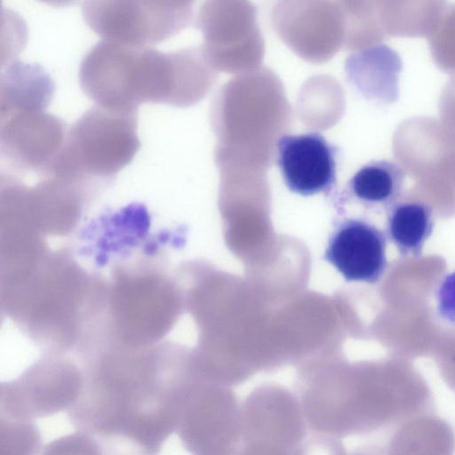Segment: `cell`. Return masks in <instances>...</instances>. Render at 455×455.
<instances>
[{"mask_svg":"<svg viewBox=\"0 0 455 455\" xmlns=\"http://www.w3.org/2000/svg\"><path fill=\"white\" fill-rule=\"evenodd\" d=\"M83 376L68 414L104 455H158L197 387L163 354H108Z\"/></svg>","mask_w":455,"mask_h":455,"instance_id":"6da1fadb","label":"cell"},{"mask_svg":"<svg viewBox=\"0 0 455 455\" xmlns=\"http://www.w3.org/2000/svg\"><path fill=\"white\" fill-rule=\"evenodd\" d=\"M138 112L99 105L85 111L68 129L63 147L44 175L109 179L138 152Z\"/></svg>","mask_w":455,"mask_h":455,"instance_id":"7a4b0ae2","label":"cell"},{"mask_svg":"<svg viewBox=\"0 0 455 455\" xmlns=\"http://www.w3.org/2000/svg\"><path fill=\"white\" fill-rule=\"evenodd\" d=\"M83 92L97 105L137 111L153 103L157 85V50L102 40L84 56L79 68Z\"/></svg>","mask_w":455,"mask_h":455,"instance_id":"3957f363","label":"cell"},{"mask_svg":"<svg viewBox=\"0 0 455 455\" xmlns=\"http://www.w3.org/2000/svg\"><path fill=\"white\" fill-rule=\"evenodd\" d=\"M82 15L87 26L105 40L150 47L188 24L191 3L92 0L83 3Z\"/></svg>","mask_w":455,"mask_h":455,"instance_id":"277c9868","label":"cell"},{"mask_svg":"<svg viewBox=\"0 0 455 455\" xmlns=\"http://www.w3.org/2000/svg\"><path fill=\"white\" fill-rule=\"evenodd\" d=\"M83 383L82 372L68 361L37 362L16 379L1 384L0 419L32 421L68 410Z\"/></svg>","mask_w":455,"mask_h":455,"instance_id":"5b68a950","label":"cell"},{"mask_svg":"<svg viewBox=\"0 0 455 455\" xmlns=\"http://www.w3.org/2000/svg\"><path fill=\"white\" fill-rule=\"evenodd\" d=\"M176 432L191 455H232L241 441V411L235 395L197 387Z\"/></svg>","mask_w":455,"mask_h":455,"instance_id":"8992f818","label":"cell"},{"mask_svg":"<svg viewBox=\"0 0 455 455\" xmlns=\"http://www.w3.org/2000/svg\"><path fill=\"white\" fill-rule=\"evenodd\" d=\"M67 132L61 119L44 110L0 118L1 156L11 167L44 175L60 152Z\"/></svg>","mask_w":455,"mask_h":455,"instance_id":"52a82bcc","label":"cell"},{"mask_svg":"<svg viewBox=\"0 0 455 455\" xmlns=\"http://www.w3.org/2000/svg\"><path fill=\"white\" fill-rule=\"evenodd\" d=\"M386 248L381 229L364 219L348 218L331 235L323 258L347 281L375 283L387 267Z\"/></svg>","mask_w":455,"mask_h":455,"instance_id":"ba28073f","label":"cell"},{"mask_svg":"<svg viewBox=\"0 0 455 455\" xmlns=\"http://www.w3.org/2000/svg\"><path fill=\"white\" fill-rule=\"evenodd\" d=\"M277 165L290 191L308 196L336 182L337 148L317 132L285 135L276 143Z\"/></svg>","mask_w":455,"mask_h":455,"instance_id":"9c48e42d","label":"cell"},{"mask_svg":"<svg viewBox=\"0 0 455 455\" xmlns=\"http://www.w3.org/2000/svg\"><path fill=\"white\" fill-rule=\"evenodd\" d=\"M54 90L53 80L43 67L12 60L0 76V118L19 112L44 110Z\"/></svg>","mask_w":455,"mask_h":455,"instance_id":"30bf717a","label":"cell"},{"mask_svg":"<svg viewBox=\"0 0 455 455\" xmlns=\"http://www.w3.org/2000/svg\"><path fill=\"white\" fill-rule=\"evenodd\" d=\"M405 172L389 160L372 161L360 168L348 180L342 194L366 210L387 212L400 202Z\"/></svg>","mask_w":455,"mask_h":455,"instance_id":"8fae6325","label":"cell"},{"mask_svg":"<svg viewBox=\"0 0 455 455\" xmlns=\"http://www.w3.org/2000/svg\"><path fill=\"white\" fill-rule=\"evenodd\" d=\"M387 236L402 256L419 257L434 229L431 207L422 202H399L387 212Z\"/></svg>","mask_w":455,"mask_h":455,"instance_id":"7c38bea8","label":"cell"},{"mask_svg":"<svg viewBox=\"0 0 455 455\" xmlns=\"http://www.w3.org/2000/svg\"><path fill=\"white\" fill-rule=\"evenodd\" d=\"M41 436L32 421L0 419V455H38Z\"/></svg>","mask_w":455,"mask_h":455,"instance_id":"4fadbf2b","label":"cell"},{"mask_svg":"<svg viewBox=\"0 0 455 455\" xmlns=\"http://www.w3.org/2000/svg\"><path fill=\"white\" fill-rule=\"evenodd\" d=\"M42 455H104L97 442L90 435L77 431L47 443Z\"/></svg>","mask_w":455,"mask_h":455,"instance_id":"5bb4252c","label":"cell"},{"mask_svg":"<svg viewBox=\"0 0 455 455\" xmlns=\"http://www.w3.org/2000/svg\"><path fill=\"white\" fill-rule=\"evenodd\" d=\"M291 455H345V451L337 436L315 431L306 435Z\"/></svg>","mask_w":455,"mask_h":455,"instance_id":"9a60e30c","label":"cell"},{"mask_svg":"<svg viewBox=\"0 0 455 455\" xmlns=\"http://www.w3.org/2000/svg\"><path fill=\"white\" fill-rule=\"evenodd\" d=\"M436 308L442 320L455 328V271L440 283L436 291Z\"/></svg>","mask_w":455,"mask_h":455,"instance_id":"2e32d148","label":"cell"}]
</instances>
